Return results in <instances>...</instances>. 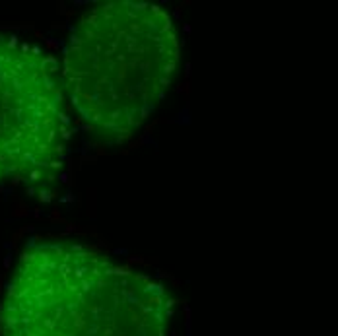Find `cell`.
Returning <instances> with one entry per match:
<instances>
[{
	"instance_id": "obj_2",
	"label": "cell",
	"mask_w": 338,
	"mask_h": 336,
	"mask_svg": "<svg viewBox=\"0 0 338 336\" xmlns=\"http://www.w3.org/2000/svg\"><path fill=\"white\" fill-rule=\"evenodd\" d=\"M181 60L175 21L152 2L109 0L84 12L62 51L68 103L105 142L140 128L171 87Z\"/></svg>"
},
{
	"instance_id": "obj_1",
	"label": "cell",
	"mask_w": 338,
	"mask_h": 336,
	"mask_svg": "<svg viewBox=\"0 0 338 336\" xmlns=\"http://www.w3.org/2000/svg\"><path fill=\"white\" fill-rule=\"evenodd\" d=\"M163 282L70 239L20 253L0 299V336H167Z\"/></svg>"
},
{
	"instance_id": "obj_3",
	"label": "cell",
	"mask_w": 338,
	"mask_h": 336,
	"mask_svg": "<svg viewBox=\"0 0 338 336\" xmlns=\"http://www.w3.org/2000/svg\"><path fill=\"white\" fill-rule=\"evenodd\" d=\"M70 113L45 51L0 33V187L45 188L68 159Z\"/></svg>"
}]
</instances>
